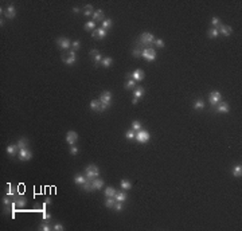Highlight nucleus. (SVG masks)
I'll return each mask as SVG.
<instances>
[{"label":"nucleus","instance_id":"nucleus-1","mask_svg":"<svg viewBox=\"0 0 242 231\" xmlns=\"http://www.w3.org/2000/svg\"><path fill=\"white\" fill-rule=\"evenodd\" d=\"M85 176H86V179H89V180H93V179L100 176V169H98L97 165L96 164L88 165L85 168Z\"/></svg>","mask_w":242,"mask_h":231},{"label":"nucleus","instance_id":"nucleus-2","mask_svg":"<svg viewBox=\"0 0 242 231\" xmlns=\"http://www.w3.org/2000/svg\"><path fill=\"white\" fill-rule=\"evenodd\" d=\"M149 138H151V134H149L148 130L140 129L136 133V138H135V140H137L139 142H141V144H145V142H148L149 141Z\"/></svg>","mask_w":242,"mask_h":231},{"label":"nucleus","instance_id":"nucleus-3","mask_svg":"<svg viewBox=\"0 0 242 231\" xmlns=\"http://www.w3.org/2000/svg\"><path fill=\"white\" fill-rule=\"evenodd\" d=\"M141 57L145 59V61H149V62H152L156 59V51L153 50V48H144L143 52H141Z\"/></svg>","mask_w":242,"mask_h":231},{"label":"nucleus","instance_id":"nucleus-4","mask_svg":"<svg viewBox=\"0 0 242 231\" xmlns=\"http://www.w3.org/2000/svg\"><path fill=\"white\" fill-rule=\"evenodd\" d=\"M112 98H113L112 93L108 91V90H105V91H102L101 95H100V102L105 106H110V104H112Z\"/></svg>","mask_w":242,"mask_h":231},{"label":"nucleus","instance_id":"nucleus-5","mask_svg":"<svg viewBox=\"0 0 242 231\" xmlns=\"http://www.w3.org/2000/svg\"><path fill=\"white\" fill-rule=\"evenodd\" d=\"M221 101H222V94L219 93V91H211L210 95H209V102H210V105L217 106Z\"/></svg>","mask_w":242,"mask_h":231},{"label":"nucleus","instance_id":"nucleus-6","mask_svg":"<svg viewBox=\"0 0 242 231\" xmlns=\"http://www.w3.org/2000/svg\"><path fill=\"white\" fill-rule=\"evenodd\" d=\"M19 160L20 161H30L32 159V152L30 151L28 148H24V149H19Z\"/></svg>","mask_w":242,"mask_h":231},{"label":"nucleus","instance_id":"nucleus-7","mask_svg":"<svg viewBox=\"0 0 242 231\" xmlns=\"http://www.w3.org/2000/svg\"><path fill=\"white\" fill-rule=\"evenodd\" d=\"M57 44L59 46V48H62V50H69L71 47V42L69 38H65V36H61L57 39Z\"/></svg>","mask_w":242,"mask_h":231},{"label":"nucleus","instance_id":"nucleus-8","mask_svg":"<svg viewBox=\"0 0 242 231\" xmlns=\"http://www.w3.org/2000/svg\"><path fill=\"white\" fill-rule=\"evenodd\" d=\"M75 61H77V52L73 50H70L67 52V57H63V62L66 63L67 66H71V65H74Z\"/></svg>","mask_w":242,"mask_h":231},{"label":"nucleus","instance_id":"nucleus-9","mask_svg":"<svg viewBox=\"0 0 242 231\" xmlns=\"http://www.w3.org/2000/svg\"><path fill=\"white\" fill-rule=\"evenodd\" d=\"M155 36H153V34H151V32H143L140 35V40L141 43L144 44H151V43H155Z\"/></svg>","mask_w":242,"mask_h":231},{"label":"nucleus","instance_id":"nucleus-10","mask_svg":"<svg viewBox=\"0 0 242 231\" xmlns=\"http://www.w3.org/2000/svg\"><path fill=\"white\" fill-rule=\"evenodd\" d=\"M78 141V133L74 130H69L66 133V142L70 145H74Z\"/></svg>","mask_w":242,"mask_h":231},{"label":"nucleus","instance_id":"nucleus-11","mask_svg":"<svg viewBox=\"0 0 242 231\" xmlns=\"http://www.w3.org/2000/svg\"><path fill=\"white\" fill-rule=\"evenodd\" d=\"M218 31L221 35L223 36H229L233 34V28L230 27V26H225V24H219L218 26Z\"/></svg>","mask_w":242,"mask_h":231},{"label":"nucleus","instance_id":"nucleus-12","mask_svg":"<svg viewBox=\"0 0 242 231\" xmlns=\"http://www.w3.org/2000/svg\"><path fill=\"white\" fill-rule=\"evenodd\" d=\"M229 112H230V106L227 102L221 101L217 105V113H229Z\"/></svg>","mask_w":242,"mask_h":231},{"label":"nucleus","instance_id":"nucleus-13","mask_svg":"<svg viewBox=\"0 0 242 231\" xmlns=\"http://www.w3.org/2000/svg\"><path fill=\"white\" fill-rule=\"evenodd\" d=\"M4 16L8 18V19H14L16 16V8L14 5H8L5 10H4Z\"/></svg>","mask_w":242,"mask_h":231},{"label":"nucleus","instance_id":"nucleus-14","mask_svg":"<svg viewBox=\"0 0 242 231\" xmlns=\"http://www.w3.org/2000/svg\"><path fill=\"white\" fill-rule=\"evenodd\" d=\"M145 77L144 71L141 70V69H136L135 71H132V78L136 81V82H140V81H143Z\"/></svg>","mask_w":242,"mask_h":231},{"label":"nucleus","instance_id":"nucleus-15","mask_svg":"<svg viewBox=\"0 0 242 231\" xmlns=\"http://www.w3.org/2000/svg\"><path fill=\"white\" fill-rule=\"evenodd\" d=\"M106 36V30H104V28H97V30H94L93 31V38H97V39H104Z\"/></svg>","mask_w":242,"mask_h":231},{"label":"nucleus","instance_id":"nucleus-16","mask_svg":"<svg viewBox=\"0 0 242 231\" xmlns=\"http://www.w3.org/2000/svg\"><path fill=\"white\" fill-rule=\"evenodd\" d=\"M102 187H104V180H102V179L96 177V179L92 180V188H93V191H96V189H101Z\"/></svg>","mask_w":242,"mask_h":231},{"label":"nucleus","instance_id":"nucleus-17","mask_svg":"<svg viewBox=\"0 0 242 231\" xmlns=\"http://www.w3.org/2000/svg\"><path fill=\"white\" fill-rule=\"evenodd\" d=\"M93 19L94 22H104L105 20V14L102 10H97V11L93 14Z\"/></svg>","mask_w":242,"mask_h":231},{"label":"nucleus","instance_id":"nucleus-18","mask_svg":"<svg viewBox=\"0 0 242 231\" xmlns=\"http://www.w3.org/2000/svg\"><path fill=\"white\" fill-rule=\"evenodd\" d=\"M114 199H116V202H122V203H124L125 200H126V192H125V191L116 192V195H114Z\"/></svg>","mask_w":242,"mask_h":231},{"label":"nucleus","instance_id":"nucleus-19","mask_svg":"<svg viewBox=\"0 0 242 231\" xmlns=\"http://www.w3.org/2000/svg\"><path fill=\"white\" fill-rule=\"evenodd\" d=\"M86 180H88V179H86L85 175H79V173H78V175H75V176H74V183L77 185H82Z\"/></svg>","mask_w":242,"mask_h":231},{"label":"nucleus","instance_id":"nucleus-20","mask_svg":"<svg viewBox=\"0 0 242 231\" xmlns=\"http://www.w3.org/2000/svg\"><path fill=\"white\" fill-rule=\"evenodd\" d=\"M120 185H121V188H122L124 191H129V189L132 188V183H131L128 179H122V180L120 181Z\"/></svg>","mask_w":242,"mask_h":231},{"label":"nucleus","instance_id":"nucleus-21","mask_svg":"<svg viewBox=\"0 0 242 231\" xmlns=\"http://www.w3.org/2000/svg\"><path fill=\"white\" fill-rule=\"evenodd\" d=\"M204 106H206V104H204L203 99H196V101L194 102L192 108H194L195 110H202V109H204Z\"/></svg>","mask_w":242,"mask_h":231},{"label":"nucleus","instance_id":"nucleus-22","mask_svg":"<svg viewBox=\"0 0 242 231\" xmlns=\"http://www.w3.org/2000/svg\"><path fill=\"white\" fill-rule=\"evenodd\" d=\"M16 145H18V148L19 149H24V148H28V140L27 138H19L18 140V142H16Z\"/></svg>","mask_w":242,"mask_h":231},{"label":"nucleus","instance_id":"nucleus-23","mask_svg":"<svg viewBox=\"0 0 242 231\" xmlns=\"http://www.w3.org/2000/svg\"><path fill=\"white\" fill-rule=\"evenodd\" d=\"M100 106H101L100 99H93V101L90 102V109L94 110V112H100Z\"/></svg>","mask_w":242,"mask_h":231},{"label":"nucleus","instance_id":"nucleus-24","mask_svg":"<svg viewBox=\"0 0 242 231\" xmlns=\"http://www.w3.org/2000/svg\"><path fill=\"white\" fill-rule=\"evenodd\" d=\"M233 176H234V177H241L242 176V167H241V164L234 165V168H233Z\"/></svg>","mask_w":242,"mask_h":231},{"label":"nucleus","instance_id":"nucleus-25","mask_svg":"<svg viewBox=\"0 0 242 231\" xmlns=\"http://www.w3.org/2000/svg\"><path fill=\"white\" fill-rule=\"evenodd\" d=\"M144 94H145L144 87H136L135 91H133V97H135V98H141Z\"/></svg>","mask_w":242,"mask_h":231},{"label":"nucleus","instance_id":"nucleus-26","mask_svg":"<svg viewBox=\"0 0 242 231\" xmlns=\"http://www.w3.org/2000/svg\"><path fill=\"white\" fill-rule=\"evenodd\" d=\"M5 151H7V153L10 155V156H14V155L16 153V151H18V145H16V144L8 145L7 148H5Z\"/></svg>","mask_w":242,"mask_h":231},{"label":"nucleus","instance_id":"nucleus-27","mask_svg":"<svg viewBox=\"0 0 242 231\" xmlns=\"http://www.w3.org/2000/svg\"><path fill=\"white\" fill-rule=\"evenodd\" d=\"M207 35H209V38H211V39H214V38H217V36L219 35V31H218V28H215V27L210 28V30L207 31Z\"/></svg>","mask_w":242,"mask_h":231},{"label":"nucleus","instance_id":"nucleus-28","mask_svg":"<svg viewBox=\"0 0 242 231\" xmlns=\"http://www.w3.org/2000/svg\"><path fill=\"white\" fill-rule=\"evenodd\" d=\"M116 188L114 187H108L105 189V196L106 198H114V195H116Z\"/></svg>","mask_w":242,"mask_h":231},{"label":"nucleus","instance_id":"nucleus-29","mask_svg":"<svg viewBox=\"0 0 242 231\" xmlns=\"http://www.w3.org/2000/svg\"><path fill=\"white\" fill-rule=\"evenodd\" d=\"M86 31H94V28H96V22L94 20H90V22H86L85 26H83Z\"/></svg>","mask_w":242,"mask_h":231},{"label":"nucleus","instance_id":"nucleus-30","mask_svg":"<svg viewBox=\"0 0 242 231\" xmlns=\"http://www.w3.org/2000/svg\"><path fill=\"white\" fill-rule=\"evenodd\" d=\"M81 187H82V189L86 191V192H92V191H93V188H92V180H89V179H88V180H86L85 183L81 185Z\"/></svg>","mask_w":242,"mask_h":231},{"label":"nucleus","instance_id":"nucleus-31","mask_svg":"<svg viewBox=\"0 0 242 231\" xmlns=\"http://www.w3.org/2000/svg\"><path fill=\"white\" fill-rule=\"evenodd\" d=\"M94 11H93V5L92 4H88L85 7V10H83V15L85 16H93Z\"/></svg>","mask_w":242,"mask_h":231},{"label":"nucleus","instance_id":"nucleus-32","mask_svg":"<svg viewBox=\"0 0 242 231\" xmlns=\"http://www.w3.org/2000/svg\"><path fill=\"white\" fill-rule=\"evenodd\" d=\"M112 63H113V59L110 58V57H105V58H102V61H101V65L104 67L112 66Z\"/></svg>","mask_w":242,"mask_h":231},{"label":"nucleus","instance_id":"nucleus-33","mask_svg":"<svg viewBox=\"0 0 242 231\" xmlns=\"http://www.w3.org/2000/svg\"><path fill=\"white\" fill-rule=\"evenodd\" d=\"M51 226H50V223H49V220H44L42 224L39 226V230H42V231H50L51 230Z\"/></svg>","mask_w":242,"mask_h":231},{"label":"nucleus","instance_id":"nucleus-34","mask_svg":"<svg viewBox=\"0 0 242 231\" xmlns=\"http://www.w3.org/2000/svg\"><path fill=\"white\" fill-rule=\"evenodd\" d=\"M136 86V81L133 78H131V79H128L126 81V83H125V89H128V90H131V89H133V87Z\"/></svg>","mask_w":242,"mask_h":231},{"label":"nucleus","instance_id":"nucleus-35","mask_svg":"<svg viewBox=\"0 0 242 231\" xmlns=\"http://www.w3.org/2000/svg\"><path fill=\"white\" fill-rule=\"evenodd\" d=\"M114 204H116V199H114V198H108V199H106V202H105V207L113 208Z\"/></svg>","mask_w":242,"mask_h":231},{"label":"nucleus","instance_id":"nucleus-36","mask_svg":"<svg viewBox=\"0 0 242 231\" xmlns=\"http://www.w3.org/2000/svg\"><path fill=\"white\" fill-rule=\"evenodd\" d=\"M112 26H113V22H112V19H105L104 22H102V28H104V30H109Z\"/></svg>","mask_w":242,"mask_h":231},{"label":"nucleus","instance_id":"nucleus-37","mask_svg":"<svg viewBox=\"0 0 242 231\" xmlns=\"http://www.w3.org/2000/svg\"><path fill=\"white\" fill-rule=\"evenodd\" d=\"M125 137H126V140H135V138H136V133H135L133 130H128V132L125 133Z\"/></svg>","mask_w":242,"mask_h":231},{"label":"nucleus","instance_id":"nucleus-38","mask_svg":"<svg viewBox=\"0 0 242 231\" xmlns=\"http://www.w3.org/2000/svg\"><path fill=\"white\" fill-rule=\"evenodd\" d=\"M211 24H213V27L218 28V26L221 24V19H219L218 16H214V18L211 19Z\"/></svg>","mask_w":242,"mask_h":231},{"label":"nucleus","instance_id":"nucleus-39","mask_svg":"<svg viewBox=\"0 0 242 231\" xmlns=\"http://www.w3.org/2000/svg\"><path fill=\"white\" fill-rule=\"evenodd\" d=\"M81 47V42L79 40H74V42H71V50L73 51H77Z\"/></svg>","mask_w":242,"mask_h":231},{"label":"nucleus","instance_id":"nucleus-40","mask_svg":"<svg viewBox=\"0 0 242 231\" xmlns=\"http://www.w3.org/2000/svg\"><path fill=\"white\" fill-rule=\"evenodd\" d=\"M114 210H116V211H122V210H124V204H122V202H116V204H114Z\"/></svg>","mask_w":242,"mask_h":231},{"label":"nucleus","instance_id":"nucleus-41","mask_svg":"<svg viewBox=\"0 0 242 231\" xmlns=\"http://www.w3.org/2000/svg\"><path fill=\"white\" fill-rule=\"evenodd\" d=\"M132 129H133V130H137V132H139V130L141 129V122H140V121H133V122H132Z\"/></svg>","mask_w":242,"mask_h":231},{"label":"nucleus","instance_id":"nucleus-42","mask_svg":"<svg viewBox=\"0 0 242 231\" xmlns=\"http://www.w3.org/2000/svg\"><path fill=\"white\" fill-rule=\"evenodd\" d=\"M155 44H156V46L159 47V48H163V47L165 46V43H164V40H163V39H160V38H159V39H155Z\"/></svg>","mask_w":242,"mask_h":231},{"label":"nucleus","instance_id":"nucleus-43","mask_svg":"<svg viewBox=\"0 0 242 231\" xmlns=\"http://www.w3.org/2000/svg\"><path fill=\"white\" fill-rule=\"evenodd\" d=\"M78 152H79L78 147H75V145H71V147H70V153H71V155H73V156H75V155H78Z\"/></svg>","mask_w":242,"mask_h":231},{"label":"nucleus","instance_id":"nucleus-44","mask_svg":"<svg viewBox=\"0 0 242 231\" xmlns=\"http://www.w3.org/2000/svg\"><path fill=\"white\" fill-rule=\"evenodd\" d=\"M102 58H104V57H102V55L100 54V52H98L97 55H94V57H93V59H94V62H96V63H101Z\"/></svg>","mask_w":242,"mask_h":231},{"label":"nucleus","instance_id":"nucleus-45","mask_svg":"<svg viewBox=\"0 0 242 231\" xmlns=\"http://www.w3.org/2000/svg\"><path fill=\"white\" fill-rule=\"evenodd\" d=\"M53 230H55V231H63V230H65V227H63L62 223H57L54 227H53Z\"/></svg>","mask_w":242,"mask_h":231},{"label":"nucleus","instance_id":"nucleus-46","mask_svg":"<svg viewBox=\"0 0 242 231\" xmlns=\"http://www.w3.org/2000/svg\"><path fill=\"white\" fill-rule=\"evenodd\" d=\"M141 52H143V51H141L140 48H135L132 54H133V57H140V55H141Z\"/></svg>","mask_w":242,"mask_h":231},{"label":"nucleus","instance_id":"nucleus-47","mask_svg":"<svg viewBox=\"0 0 242 231\" xmlns=\"http://www.w3.org/2000/svg\"><path fill=\"white\" fill-rule=\"evenodd\" d=\"M51 219V215L50 214H49V212H43V220H50Z\"/></svg>","mask_w":242,"mask_h":231},{"label":"nucleus","instance_id":"nucleus-48","mask_svg":"<svg viewBox=\"0 0 242 231\" xmlns=\"http://www.w3.org/2000/svg\"><path fill=\"white\" fill-rule=\"evenodd\" d=\"M97 54H98V50H96V48H93V50L90 51V55H93V57L94 55H97Z\"/></svg>","mask_w":242,"mask_h":231},{"label":"nucleus","instance_id":"nucleus-49","mask_svg":"<svg viewBox=\"0 0 242 231\" xmlns=\"http://www.w3.org/2000/svg\"><path fill=\"white\" fill-rule=\"evenodd\" d=\"M137 102H139V98H135V97H133L132 104H133V105H137Z\"/></svg>","mask_w":242,"mask_h":231},{"label":"nucleus","instance_id":"nucleus-50","mask_svg":"<svg viewBox=\"0 0 242 231\" xmlns=\"http://www.w3.org/2000/svg\"><path fill=\"white\" fill-rule=\"evenodd\" d=\"M73 12H75V14H77V12H79V8L78 7H74V8H73Z\"/></svg>","mask_w":242,"mask_h":231},{"label":"nucleus","instance_id":"nucleus-51","mask_svg":"<svg viewBox=\"0 0 242 231\" xmlns=\"http://www.w3.org/2000/svg\"><path fill=\"white\" fill-rule=\"evenodd\" d=\"M126 78H128V79L132 78V73H128V74H126Z\"/></svg>","mask_w":242,"mask_h":231}]
</instances>
